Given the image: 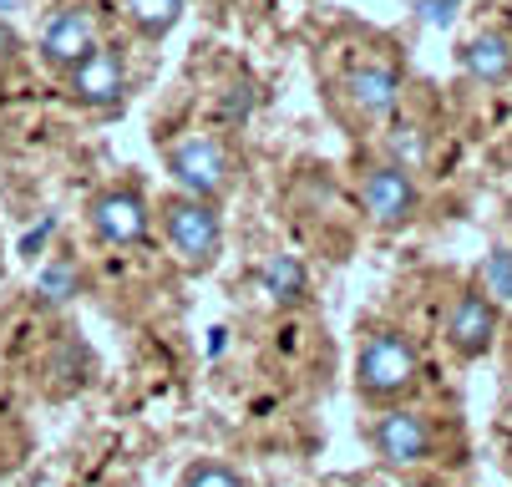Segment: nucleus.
Here are the masks:
<instances>
[{
  "label": "nucleus",
  "mask_w": 512,
  "mask_h": 487,
  "mask_svg": "<svg viewBox=\"0 0 512 487\" xmlns=\"http://www.w3.org/2000/svg\"><path fill=\"white\" fill-rule=\"evenodd\" d=\"M421 376V356L401 330H371L355 351V391L365 401H391L406 396Z\"/></svg>",
  "instance_id": "f257e3e1"
},
{
  "label": "nucleus",
  "mask_w": 512,
  "mask_h": 487,
  "mask_svg": "<svg viewBox=\"0 0 512 487\" xmlns=\"http://www.w3.org/2000/svg\"><path fill=\"white\" fill-rule=\"evenodd\" d=\"M163 229H168L173 254L188 269H208L218 254H224V219H218L213 198H193V193L168 198L163 203Z\"/></svg>",
  "instance_id": "f03ea898"
},
{
  "label": "nucleus",
  "mask_w": 512,
  "mask_h": 487,
  "mask_svg": "<svg viewBox=\"0 0 512 487\" xmlns=\"http://www.w3.org/2000/svg\"><path fill=\"white\" fill-rule=\"evenodd\" d=\"M360 203H365V214H371V224L381 229H401L416 219V208H421V193H416V178L406 163H381L365 173L360 183Z\"/></svg>",
  "instance_id": "7ed1b4c3"
},
{
  "label": "nucleus",
  "mask_w": 512,
  "mask_h": 487,
  "mask_svg": "<svg viewBox=\"0 0 512 487\" xmlns=\"http://www.w3.org/2000/svg\"><path fill=\"white\" fill-rule=\"evenodd\" d=\"M168 173L183 193L193 198H218L229 188V153L213 137H183L178 148H168Z\"/></svg>",
  "instance_id": "20e7f679"
},
{
  "label": "nucleus",
  "mask_w": 512,
  "mask_h": 487,
  "mask_svg": "<svg viewBox=\"0 0 512 487\" xmlns=\"http://www.w3.org/2000/svg\"><path fill=\"white\" fill-rule=\"evenodd\" d=\"M66 72H71V82H66L71 97H77L82 107H97V112L117 107L122 92H127V66H122V56L112 46H92L82 61H71Z\"/></svg>",
  "instance_id": "39448f33"
},
{
  "label": "nucleus",
  "mask_w": 512,
  "mask_h": 487,
  "mask_svg": "<svg viewBox=\"0 0 512 487\" xmlns=\"http://www.w3.org/2000/svg\"><path fill=\"white\" fill-rule=\"evenodd\" d=\"M92 234H97V244H112V249L142 244V239H148V203H142V193H132V188L97 193V203H92Z\"/></svg>",
  "instance_id": "423d86ee"
},
{
  "label": "nucleus",
  "mask_w": 512,
  "mask_h": 487,
  "mask_svg": "<svg viewBox=\"0 0 512 487\" xmlns=\"http://www.w3.org/2000/svg\"><path fill=\"white\" fill-rule=\"evenodd\" d=\"M371 447L391 467H416V462L431 457V427H426V416H416V411H386V416H376V427H371Z\"/></svg>",
  "instance_id": "0eeeda50"
},
{
  "label": "nucleus",
  "mask_w": 512,
  "mask_h": 487,
  "mask_svg": "<svg viewBox=\"0 0 512 487\" xmlns=\"http://www.w3.org/2000/svg\"><path fill=\"white\" fill-rule=\"evenodd\" d=\"M447 340L462 361H482L497 340V300L487 290H467L447 320Z\"/></svg>",
  "instance_id": "6e6552de"
},
{
  "label": "nucleus",
  "mask_w": 512,
  "mask_h": 487,
  "mask_svg": "<svg viewBox=\"0 0 512 487\" xmlns=\"http://www.w3.org/2000/svg\"><path fill=\"white\" fill-rule=\"evenodd\" d=\"M92 46H97V16H92V11L61 6V11L46 16V26H41V56H46L51 66L82 61Z\"/></svg>",
  "instance_id": "1a4fd4ad"
},
{
  "label": "nucleus",
  "mask_w": 512,
  "mask_h": 487,
  "mask_svg": "<svg viewBox=\"0 0 512 487\" xmlns=\"http://www.w3.org/2000/svg\"><path fill=\"white\" fill-rule=\"evenodd\" d=\"M350 102L365 112V117H391L396 102H401V72L386 61H371V66H355L350 72Z\"/></svg>",
  "instance_id": "9d476101"
},
{
  "label": "nucleus",
  "mask_w": 512,
  "mask_h": 487,
  "mask_svg": "<svg viewBox=\"0 0 512 487\" xmlns=\"http://www.w3.org/2000/svg\"><path fill=\"white\" fill-rule=\"evenodd\" d=\"M259 295L274 305V310H295L310 300V274L295 254H274L259 264Z\"/></svg>",
  "instance_id": "9b49d317"
},
{
  "label": "nucleus",
  "mask_w": 512,
  "mask_h": 487,
  "mask_svg": "<svg viewBox=\"0 0 512 487\" xmlns=\"http://www.w3.org/2000/svg\"><path fill=\"white\" fill-rule=\"evenodd\" d=\"M462 72L482 87H497L512 77V41L502 31H482L462 46Z\"/></svg>",
  "instance_id": "f8f14e48"
},
{
  "label": "nucleus",
  "mask_w": 512,
  "mask_h": 487,
  "mask_svg": "<svg viewBox=\"0 0 512 487\" xmlns=\"http://www.w3.org/2000/svg\"><path fill=\"white\" fill-rule=\"evenodd\" d=\"M188 11V0H122V16L132 21L137 36H148V41H163Z\"/></svg>",
  "instance_id": "ddd939ff"
},
{
  "label": "nucleus",
  "mask_w": 512,
  "mask_h": 487,
  "mask_svg": "<svg viewBox=\"0 0 512 487\" xmlns=\"http://www.w3.org/2000/svg\"><path fill=\"white\" fill-rule=\"evenodd\" d=\"M77 285H82L77 259H51V264L41 269V280H36V295H41L46 305H66L71 295H77Z\"/></svg>",
  "instance_id": "4468645a"
},
{
  "label": "nucleus",
  "mask_w": 512,
  "mask_h": 487,
  "mask_svg": "<svg viewBox=\"0 0 512 487\" xmlns=\"http://www.w3.org/2000/svg\"><path fill=\"white\" fill-rule=\"evenodd\" d=\"M477 290H487L492 300H512V249H492L482 259V285Z\"/></svg>",
  "instance_id": "2eb2a0df"
},
{
  "label": "nucleus",
  "mask_w": 512,
  "mask_h": 487,
  "mask_svg": "<svg viewBox=\"0 0 512 487\" xmlns=\"http://www.w3.org/2000/svg\"><path fill=\"white\" fill-rule=\"evenodd\" d=\"M178 487H249V482L229 462H193V467H183Z\"/></svg>",
  "instance_id": "dca6fc26"
},
{
  "label": "nucleus",
  "mask_w": 512,
  "mask_h": 487,
  "mask_svg": "<svg viewBox=\"0 0 512 487\" xmlns=\"http://www.w3.org/2000/svg\"><path fill=\"white\" fill-rule=\"evenodd\" d=\"M51 229H56V219H41V229H31V234L21 239V254H36V249L46 244V234H51Z\"/></svg>",
  "instance_id": "f3484780"
},
{
  "label": "nucleus",
  "mask_w": 512,
  "mask_h": 487,
  "mask_svg": "<svg viewBox=\"0 0 512 487\" xmlns=\"http://www.w3.org/2000/svg\"><path fill=\"white\" fill-rule=\"evenodd\" d=\"M6 11H16V0H0V16H6Z\"/></svg>",
  "instance_id": "a211bd4d"
}]
</instances>
